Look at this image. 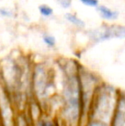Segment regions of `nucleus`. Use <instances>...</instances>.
Here are the masks:
<instances>
[{
  "instance_id": "nucleus-12",
  "label": "nucleus",
  "mask_w": 125,
  "mask_h": 126,
  "mask_svg": "<svg viewBox=\"0 0 125 126\" xmlns=\"http://www.w3.org/2000/svg\"><path fill=\"white\" fill-rule=\"evenodd\" d=\"M0 16L3 17H7V18H10V17L14 16L13 11L6 8H2L0 7Z\"/></svg>"
},
{
  "instance_id": "nucleus-1",
  "label": "nucleus",
  "mask_w": 125,
  "mask_h": 126,
  "mask_svg": "<svg viewBox=\"0 0 125 126\" xmlns=\"http://www.w3.org/2000/svg\"><path fill=\"white\" fill-rule=\"evenodd\" d=\"M79 70L75 64L66 65L62 88V116L68 126H78L82 118V101Z\"/></svg>"
},
{
  "instance_id": "nucleus-2",
  "label": "nucleus",
  "mask_w": 125,
  "mask_h": 126,
  "mask_svg": "<svg viewBox=\"0 0 125 126\" xmlns=\"http://www.w3.org/2000/svg\"><path fill=\"white\" fill-rule=\"evenodd\" d=\"M118 91L108 84H99L90 105L88 119H97L110 125L118 98Z\"/></svg>"
},
{
  "instance_id": "nucleus-6",
  "label": "nucleus",
  "mask_w": 125,
  "mask_h": 126,
  "mask_svg": "<svg viewBox=\"0 0 125 126\" xmlns=\"http://www.w3.org/2000/svg\"><path fill=\"white\" fill-rule=\"evenodd\" d=\"M97 11L98 12L102 19L106 21H115L118 18L119 12L117 10H114L105 5L99 4L97 7Z\"/></svg>"
},
{
  "instance_id": "nucleus-9",
  "label": "nucleus",
  "mask_w": 125,
  "mask_h": 126,
  "mask_svg": "<svg viewBox=\"0 0 125 126\" xmlns=\"http://www.w3.org/2000/svg\"><path fill=\"white\" fill-rule=\"evenodd\" d=\"M42 40H43L44 43L48 47H54L56 46V43H57L55 37L47 33H44L42 34Z\"/></svg>"
},
{
  "instance_id": "nucleus-10",
  "label": "nucleus",
  "mask_w": 125,
  "mask_h": 126,
  "mask_svg": "<svg viewBox=\"0 0 125 126\" xmlns=\"http://www.w3.org/2000/svg\"><path fill=\"white\" fill-rule=\"evenodd\" d=\"M85 126H110L107 123L97 119H87Z\"/></svg>"
},
{
  "instance_id": "nucleus-4",
  "label": "nucleus",
  "mask_w": 125,
  "mask_h": 126,
  "mask_svg": "<svg viewBox=\"0 0 125 126\" xmlns=\"http://www.w3.org/2000/svg\"><path fill=\"white\" fill-rule=\"evenodd\" d=\"M87 36L95 43L106 41L111 39H125V26L116 24L102 25L89 30Z\"/></svg>"
},
{
  "instance_id": "nucleus-13",
  "label": "nucleus",
  "mask_w": 125,
  "mask_h": 126,
  "mask_svg": "<svg viewBox=\"0 0 125 126\" xmlns=\"http://www.w3.org/2000/svg\"><path fill=\"white\" fill-rule=\"evenodd\" d=\"M57 2L63 9H69L72 5V0H57Z\"/></svg>"
},
{
  "instance_id": "nucleus-8",
  "label": "nucleus",
  "mask_w": 125,
  "mask_h": 126,
  "mask_svg": "<svg viewBox=\"0 0 125 126\" xmlns=\"http://www.w3.org/2000/svg\"><path fill=\"white\" fill-rule=\"evenodd\" d=\"M40 14L44 17H51L53 15V9L47 4H40L38 8Z\"/></svg>"
},
{
  "instance_id": "nucleus-5",
  "label": "nucleus",
  "mask_w": 125,
  "mask_h": 126,
  "mask_svg": "<svg viewBox=\"0 0 125 126\" xmlns=\"http://www.w3.org/2000/svg\"><path fill=\"white\" fill-rule=\"evenodd\" d=\"M110 126H125V92H119Z\"/></svg>"
},
{
  "instance_id": "nucleus-11",
  "label": "nucleus",
  "mask_w": 125,
  "mask_h": 126,
  "mask_svg": "<svg viewBox=\"0 0 125 126\" xmlns=\"http://www.w3.org/2000/svg\"><path fill=\"white\" fill-rule=\"evenodd\" d=\"M79 2L87 7H92V8H97L99 5L98 0H78Z\"/></svg>"
},
{
  "instance_id": "nucleus-14",
  "label": "nucleus",
  "mask_w": 125,
  "mask_h": 126,
  "mask_svg": "<svg viewBox=\"0 0 125 126\" xmlns=\"http://www.w3.org/2000/svg\"><path fill=\"white\" fill-rule=\"evenodd\" d=\"M38 126H55V124L49 118H43L38 123Z\"/></svg>"
},
{
  "instance_id": "nucleus-7",
  "label": "nucleus",
  "mask_w": 125,
  "mask_h": 126,
  "mask_svg": "<svg viewBox=\"0 0 125 126\" xmlns=\"http://www.w3.org/2000/svg\"><path fill=\"white\" fill-rule=\"evenodd\" d=\"M64 18L67 22H69V23H71L72 25H74L76 28H85L86 23L82 19H81L78 16H76L74 13H70V12H68L64 15Z\"/></svg>"
},
{
  "instance_id": "nucleus-3",
  "label": "nucleus",
  "mask_w": 125,
  "mask_h": 126,
  "mask_svg": "<svg viewBox=\"0 0 125 126\" xmlns=\"http://www.w3.org/2000/svg\"><path fill=\"white\" fill-rule=\"evenodd\" d=\"M33 92L40 101L45 100L50 96V91L52 89V82L47 69L43 64H38L34 68L33 74Z\"/></svg>"
}]
</instances>
